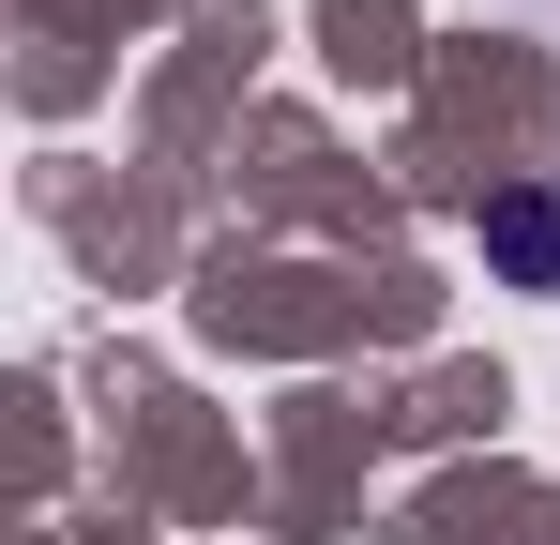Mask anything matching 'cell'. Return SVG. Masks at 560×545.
Segmentation results:
<instances>
[{
	"instance_id": "1",
	"label": "cell",
	"mask_w": 560,
	"mask_h": 545,
	"mask_svg": "<svg viewBox=\"0 0 560 545\" xmlns=\"http://www.w3.org/2000/svg\"><path fill=\"white\" fill-rule=\"evenodd\" d=\"M485 272H500V288H560V197L546 182L485 197Z\"/></svg>"
}]
</instances>
